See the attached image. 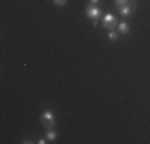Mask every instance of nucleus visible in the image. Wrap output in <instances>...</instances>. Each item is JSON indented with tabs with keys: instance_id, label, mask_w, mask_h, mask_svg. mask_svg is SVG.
I'll return each instance as SVG.
<instances>
[{
	"instance_id": "obj_1",
	"label": "nucleus",
	"mask_w": 150,
	"mask_h": 144,
	"mask_svg": "<svg viewBox=\"0 0 150 144\" xmlns=\"http://www.w3.org/2000/svg\"><path fill=\"white\" fill-rule=\"evenodd\" d=\"M42 122L45 123L46 128H53L56 125L54 122V115H53L51 110H43V114H42Z\"/></svg>"
},
{
	"instance_id": "obj_2",
	"label": "nucleus",
	"mask_w": 150,
	"mask_h": 144,
	"mask_svg": "<svg viewBox=\"0 0 150 144\" xmlns=\"http://www.w3.org/2000/svg\"><path fill=\"white\" fill-rule=\"evenodd\" d=\"M86 16L91 18L93 21H98L99 16H101V10H99V6H96V5L86 6Z\"/></svg>"
},
{
	"instance_id": "obj_3",
	"label": "nucleus",
	"mask_w": 150,
	"mask_h": 144,
	"mask_svg": "<svg viewBox=\"0 0 150 144\" xmlns=\"http://www.w3.org/2000/svg\"><path fill=\"white\" fill-rule=\"evenodd\" d=\"M102 24H104V27H105V29L112 31V29L115 27V24H117L115 16H113L112 13H105V14H104V21H102Z\"/></svg>"
},
{
	"instance_id": "obj_4",
	"label": "nucleus",
	"mask_w": 150,
	"mask_h": 144,
	"mask_svg": "<svg viewBox=\"0 0 150 144\" xmlns=\"http://www.w3.org/2000/svg\"><path fill=\"white\" fill-rule=\"evenodd\" d=\"M117 8H118V11H120L121 16H129L131 10H133L129 5H128V3H126V5H121V6H117Z\"/></svg>"
},
{
	"instance_id": "obj_5",
	"label": "nucleus",
	"mask_w": 150,
	"mask_h": 144,
	"mask_svg": "<svg viewBox=\"0 0 150 144\" xmlns=\"http://www.w3.org/2000/svg\"><path fill=\"white\" fill-rule=\"evenodd\" d=\"M117 27H118L120 34H128V32H129V24H128V23H120Z\"/></svg>"
},
{
	"instance_id": "obj_6",
	"label": "nucleus",
	"mask_w": 150,
	"mask_h": 144,
	"mask_svg": "<svg viewBox=\"0 0 150 144\" xmlns=\"http://www.w3.org/2000/svg\"><path fill=\"white\" fill-rule=\"evenodd\" d=\"M56 131H53V130H46V135H45V138L48 139V141H54L56 139Z\"/></svg>"
},
{
	"instance_id": "obj_7",
	"label": "nucleus",
	"mask_w": 150,
	"mask_h": 144,
	"mask_svg": "<svg viewBox=\"0 0 150 144\" xmlns=\"http://www.w3.org/2000/svg\"><path fill=\"white\" fill-rule=\"evenodd\" d=\"M109 38H110L112 42H115L117 38H118V34H117L115 31H109Z\"/></svg>"
},
{
	"instance_id": "obj_8",
	"label": "nucleus",
	"mask_w": 150,
	"mask_h": 144,
	"mask_svg": "<svg viewBox=\"0 0 150 144\" xmlns=\"http://www.w3.org/2000/svg\"><path fill=\"white\" fill-rule=\"evenodd\" d=\"M53 3H54L56 6H64L67 3V0H53Z\"/></svg>"
},
{
	"instance_id": "obj_9",
	"label": "nucleus",
	"mask_w": 150,
	"mask_h": 144,
	"mask_svg": "<svg viewBox=\"0 0 150 144\" xmlns=\"http://www.w3.org/2000/svg\"><path fill=\"white\" fill-rule=\"evenodd\" d=\"M128 0H115V5L117 6H121V5H126Z\"/></svg>"
},
{
	"instance_id": "obj_10",
	"label": "nucleus",
	"mask_w": 150,
	"mask_h": 144,
	"mask_svg": "<svg viewBox=\"0 0 150 144\" xmlns=\"http://www.w3.org/2000/svg\"><path fill=\"white\" fill-rule=\"evenodd\" d=\"M37 143H38V144H45V143H46V138H40Z\"/></svg>"
},
{
	"instance_id": "obj_11",
	"label": "nucleus",
	"mask_w": 150,
	"mask_h": 144,
	"mask_svg": "<svg viewBox=\"0 0 150 144\" xmlns=\"http://www.w3.org/2000/svg\"><path fill=\"white\" fill-rule=\"evenodd\" d=\"M90 2H91V5H98L99 0H90Z\"/></svg>"
}]
</instances>
